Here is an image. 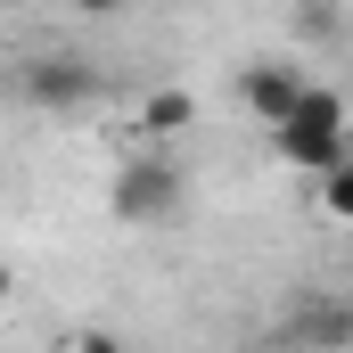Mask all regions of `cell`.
Masks as SVG:
<instances>
[{
    "label": "cell",
    "instance_id": "6da1fadb",
    "mask_svg": "<svg viewBox=\"0 0 353 353\" xmlns=\"http://www.w3.org/2000/svg\"><path fill=\"white\" fill-rule=\"evenodd\" d=\"M181 197H189V173H181V157H165V148L123 157V165H115V181H107V214H115V222H132V230L173 222Z\"/></svg>",
    "mask_w": 353,
    "mask_h": 353
},
{
    "label": "cell",
    "instance_id": "7a4b0ae2",
    "mask_svg": "<svg viewBox=\"0 0 353 353\" xmlns=\"http://www.w3.org/2000/svg\"><path fill=\"white\" fill-rule=\"evenodd\" d=\"M271 148H279V157H288L296 173H321V181L337 173V165H353L345 99H337V90H321V83H312V99L296 107V123H288V132H271Z\"/></svg>",
    "mask_w": 353,
    "mask_h": 353
},
{
    "label": "cell",
    "instance_id": "3957f363",
    "mask_svg": "<svg viewBox=\"0 0 353 353\" xmlns=\"http://www.w3.org/2000/svg\"><path fill=\"white\" fill-rule=\"evenodd\" d=\"M288 353H353V296H304L279 321Z\"/></svg>",
    "mask_w": 353,
    "mask_h": 353
},
{
    "label": "cell",
    "instance_id": "277c9868",
    "mask_svg": "<svg viewBox=\"0 0 353 353\" xmlns=\"http://www.w3.org/2000/svg\"><path fill=\"white\" fill-rule=\"evenodd\" d=\"M239 99L263 115V132H288L296 107L312 99V83H304L296 66H279V58H247V66H239Z\"/></svg>",
    "mask_w": 353,
    "mask_h": 353
},
{
    "label": "cell",
    "instance_id": "5b68a950",
    "mask_svg": "<svg viewBox=\"0 0 353 353\" xmlns=\"http://www.w3.org/2000/svg\"><path fill=\"white\" fill-rule=\"evenodd\" d=\"M17 83H25V99H33V107L66 115V107H83L90 90H99V74H90V58H74V50H41Z\"/></svg>",
    "mask_w": 353,
    "mask_h": 353
},
{
    "label": "cell",
    "instance_id": "8992f818",
    "mask_svg": "<svg viewBox=\"0 0 353 353\" xmlns=\"http://www.w3.org/2000/svg\"><path fill=\"white\" fill-rule=\"evenodd\" d=\"M189 115H197V99H189V90H148V99H140V132H148V140L189 132Z\"/></svg>",
    "mask_w": 353,
    "mask_h": 353
},
{
    "label": "cell",
    "instance_id": "52a82bcc",
    "mask_svg": "<svg viewBox=\"0 0 353 353\" xmlns=\"http://www.w3.org/2000/svg\"><path fill=\"white\" fill-rule=\"evenodd\" d=\"M321 214L329 222H353V165H337V173L321 181Z\"/></svg>",
    "mask_w": 353,
    "mask_h": 353
},
{
    "label": "cell",
    "instance_id": "ba28073f",
    "mask_svg": "<svg viewBox=\"0 0 353 353\" xmlns=\"http://www.w3.org/2000/svg\"><path fill=\"white\" fill-rule=\"evenodd\" d=\"M337 25H345L337 8H296V33H304V41H337Z\"/></svg>",
    "mask_w": 353,
    "mask_h": 353
},
{
    "label": "cell",
    "instance_id": "9c48e42d",
    "mask_svg": "<svg viewBox=\"0 0 353 353\" xmlns=\"http://www.w3.org/2000/svg\"><path fill=\"white\" fill-rule=\"evenodd\" d=\"M74 353H132L115 329H74Z\"/></svg>",
    "mask_w": 353,
    "mask_h": 353
}]
</instances>
